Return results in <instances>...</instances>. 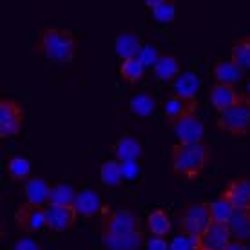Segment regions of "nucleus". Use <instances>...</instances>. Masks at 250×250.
Returning <instances> with one entry per match:
<instances>
[{
    "mask_svg": "<svg viewBox=\"0 0 250 250\" xmlns=\"http://www.w3.org/2000/svg\"><path fill=\"white\" fill-rule=\"evenodd\" d=\"M219 196L225 198L236 210H250V178L241 176L230 180Z\"/></svg>",
    "mask_w": 250,
    "mask_h": 250,
    "instance_id": "nucleus-11",
    "label": "nucleus"
},
{
    "mask_svg": "<svg viewBox=\"0 0 250 250\" xmlns=\"http://www.w3.org/2000/svg\"><path fill=\"white\" fill-rule=\"evenodd\" d=\"M13 219H15L17 229H20L27 236H31L45 227V210L44 207L33 205L29 201H25V203H20L17 207Z\"/></svg>",
    "mask_w": 250,
    "mask_h": 250,
    "instance_id": "nucleus-7",
    "label": "nucleus"
},
{
    "mask_svg": "<svg viewBox=\"0 0 250 250\" xmlns=\"http://www.w3.org/2000/svg\"><path fill=\"white\" fill-rule=\"evenodd\" d=\"M75 200H76V190L71 187V185H65V183L51 185L49 203H57V205H75Z\"/></svg>",
    "mask_w": 250,
    "mask_h": 250,
    "instance_id": "nucleus-29",
    "label": "nucleus"
},
{
    "mask_svg": "<svg viewBox=\"0 0 250 250\" xmlns=\"http://www.w3.org/2000/svg\"><path fill=\"white\" fill-rule=\"evenodd\" d=\"M198 107H200V102L198 98H185V96H180V94H170L167 102H165V120L167 124L172 125L176 124L180 118L187 116V114H196L198 113Z\"/></svg>",
    "mask_w": 250,
    "mask_h": 250,
    "instance_id": "nucleus-12",
    "label": "nucleus"
},
{
    "mask_svg": "<svg viewBox=\"0 0 250 250\" xmlns=\"http://www.w3.org/2000/svg\"><path fill=\"white\" fill-rule=\"evenodd\" d=\"M243 93H245V96H249L250 98V82L247 83V91H243Z\"/></svg>",
    "mask_w": 250,
    "mask_h": 250,
    "instance_id": "nucleus-38",
    "label": "nucleus"
},
{
    "mask_svg": "<svg viewBox=\"0 0 250 250\" xmlns=\"http://www.w3.org/2000/svg\"><path fill=\"white\" fill-rule=\"evenodd\" d=\"M200 87L201 82L198 78V75H194V73H182L172 82L174 94H180V96H185V98H198Z\"/></svg>",
    "mask_w": 250,
    "mask_h": 250,
    "instance_id": "nucleus-24",
    "label": "nucleus"
},
{
    "mask_svg": "<svg viewBox=\"0 0 250 250\" xmlns=\"http://www.w3.org/2000/svg\"><path fill=\"white\" fill-rule=\"evenodd\" d=\"M234 210H236V208H234L225 198H221V196H219L218 200L208 201V212H210V219H212L214 223L229 225V221H230Z\"/></svg>",
    "mask_w": 250,
    "mask_h": 250,
    "instance_id": "nucleus-27",
    "label": "nucleus"
},
{
    "mask_svg": "<svg viewBox=\"0 0 250 250\" xmlns=\"http://www.w3.org/2000/svg\"><path fill=\"white\" fill-rule=\"evenodd\" d=\"M147 229H149L150 236L165 238L172 230V221H170L169 212L165 208H154L147 216Z\"/></svg>",
    "mask_w": 250,
    "mask_h": 250,
    "instance_id": "nucleus-21",
    "label": "nucleus"
},
{
    "mask_svg": "<svg viewBox=\"0 0 250 250\" xmlns=\"http://www.w3.org/2000/svg\"><path fill=\"white\" fill-rule=\"evenodd\" d=\"M245 98L243 91H238V87L234 85H229V83H219L216 82L210 91H208V102L210 105L214 107V111L218 114L229 111L230 107H234L236 104Z\"/></svg>",
    "mask_w": 250,
    "mask_h": 250,
    "instance_id": "nucleus-9",
    "label": "nucleus"
},
{
    "mask_svg": "<svg viewBox=\"0 0 250 250\" xmlns=\"http://www.w3.org/2000/svg\"><path fill=\"white\" fill-rule=\"evenodd\" d=\"M13 250H42L38 247V243L31 238H20L17 243H15V249Z\"/></svg>",
    "mask_w": 250,
    "mask_h": 250,
    "instance_id": "nucleus-35",
    "label": "nucleus"
},
{
    "mask_svg": "<svg viewBox=\"0 0 250 250\" xmlns=\"http://www.w3.org/2000/svg\"><path fill=\"white\" fill-rule=\"evenodd\" d=\"M114 160H118L120 163L124 162H138L142 154H144V147L140 144V140L134 138L129 132H124L122 136L111 145Z\"/></svg>",
    "mask_w": 250,
    "mask_h": 250,
    "instance_id": "nucleus-13",
    "label": "nucleus"
},
{
    "mask_svg": "<svg viewBox=\"0 0 250 250\" xmlns=\"http://www.w3.org/2000/svg\"><path fill=\"white\" fill-rule=\"evenodd\" d=\"M150 11H152L154 20H158L160 24H170L176 19L178 6H176L174 0H160V4L154 9H150Z\"/></svg>",
    "mask_w": 250,
    "mask_h": 250,
    "instance_id": "nucleus-30",
    "label": "nucleus"
},
{
    "mask_svg": "<svg viewBox=\"0 0 250 250\" xmlns=\"http://www.w3.org/2000/svg\"><path fill=\"white\" fill-rule=\"evenodd\" d=\"M152 75L156 76L160 82H174L178 76L182 75L180 58L170 55V53H162L156 65L152 67Z\"/></svg>",
    "mask_w": 250,
    "mask_h": 250,
    "instance_id": "nucleus-18",
    "label": "nucleus"
},
{
    "mask_svg": "<svg viewBox=\"0 0 250 250\" xmlns=\"http://www.w3.org/2000/svg\"><path fill=\"white\" fill-rule=\"evenodd\" d=\"M162 57V53L158 51V47L154 44H144V47H142V51L138 53V60L144 63V67H154L158 62V58Z\"/></svg>",
    "mask_w": 250,
    "mask_h": 250,
    "instance_id": "nucleus-31",
    "label": "nucleus"
},
{
    "mask_svg": "<svg viewBox=\"0 0 250 250\" xmlns=\"http://www.w3.org/2000/svg\"><path fill=\"white\" fill-rule=\"evenodd\" d=\"M100 238L105 250H140L145 247L142 219L131 208L102 205Z\"/></svg>",
    "mask_w": 250,
    "mask_h": 250,
    "instance_id": "nucleus-1",
    "label": "nucleus"
},
{
    "mask_svg": "<svg viewBox=\"0 0 250 250\" xmlns=\"http://www.w3.org/2000/svg\"><path fill=\"white\" fill-rule=\"evenodd\" d=\"M232 241V234L229 225L223 223H210L208 229L200 238L201 250H225Z\"/></svg>",
    "mask_w": 250,
    "mask_h": 250,
    "instance_id": "nucleus-14",
    "label": "nucleus"
},
{
    "mask_svg": "<svg viewBox=\"0 0 250 250\" xmlns=\"http://www.w3.org/2000/svg\"><path fill=\"white\" fill-rule=\"evenodd\" d=\"M230 60L236 63L243 73H250V35L239 37L232 42Z\"/></svg>",
    "mask_w": 250,
    "mask_h": 250,
    "instance_id": "nucleus-22",
    "label": "nucleus"
},
{
    "mask_svg": "<svg viewBox=\"0 0 250 250\" xmlns=\"http://www.w3.org/2000/svg\"><path fill=\"white\" fill-rule=\"evenodd\" d=\"M120 165H122V174H124V180H134V178L140 174L138 162H124V163H120Z\"/></svg>",
    "mask_w": 250,
    "mask_h": 250,
    "instance_id": "nucleus-33",
    "label": "nucleus"
},
{
    "mask_svg": "<svg viewBox=\"0 0 250 250\" xmlns=\"http://www.w3.org/2000/svg\"><path fill=\"white\" fill-rule=\"evenodd\" d=\"M212 223L210 212H208V203L207 201H196L188 203L178 214V225H180V234L192 236V238H201L203 232Z\"/></svg>",
    "mask_w": 250,
    "mask_h": 250,
    "instance_id": "nucleus-4",
    "label": "nucleus"
},
{
    "mask_svg": "<svg viewBox=\"0 0 250 250\" xmlns=\"http://www.w3.org/2000/svg\"><path fill=\"white\" fill-rule=\"evenodd\" d=\"M169 250H201L200 238H192V236H185L180 234L170 241Z\"/></svg>",
    "mask_w": 250,
    "mask_h": 250,
    "instance_id": "nucleus-32",
    "label": "nucleus"
},
{
    "mask_svg": "<svg viewBox=\"0 0 250 250\" xmlns=\"http://www.w3.org/2000/svg\"><path fill=\"white\" fill-rule=\"evenodd\" d=\"M51 185L40 176H31L27 182H24V196L25 201H29L33 205L45 207L49 203Z\"/></svg>",
    "mask_w": 250,
    "mask_h": 250,
    "instance_id": "nucleus-16",
    "label": "nucleus"
},
{
    "mask_svg": "<svg viewBox=\"0 0 250 250\" xmlns=\"http://www.w3.org/2000/svg\"><path fill=\"white\" fill-rule=\"evenodd\" d=\"M218 129L230 136H245L250 132V98L245 96L243 100L230 107L229 111L218 114Z\"/></svg>",
    "mask_w": 250,
    "mask_h": 250,
    "instance_id": "nucleus-6",
    "label": "nucleus"
},
{
    "mask_svg": "<svg viewBox=\"0 0 250 250\" xmlns=\"http://www.w3.org/2000/svg\"><path fill=\"white\" fill-rule=\"evenodd\" d=\"M145 73L144 63L138 58H131V60H124L120 65V78L129 83V85H136L138 82L142 80V76Z\"/></svg>",
    "mask_w": 250,
    "mask_h": 250,
    "instance_id": "nucleus-28",
    "label": "nucleus"
},
{
    "mask_svg": "<svg viewBox=\"0 0 250 250\" xmlns=\"http://www.w3.org/2000/svg\"><path fill=\"white\" fill-rule=\"evenodd\" d=\"M145 4H147V7H150V9H154V7H156L158 4H160V0H147Z\"/></svg>",
    "mask_w": 250,
    "mask_h": 250,
    "instance_id": "nucleus-37",
    "label": "nucleus"
},
{
    "mask_svg": "<svg viewBox=\"0 0 250 250\" xmlns=\"http://www.w3.org/2000/svg\"><path fill=\"white\" fill-rule=\"evenodd\" d=\"M170 127L174 129L180 144H203L205 140V125L198 118V114H187Z\"/></svg>",
    "mask_w": 250,
    "mask_h": 250,
    "instance_id": "nucleus-10",
    "label": "nucleus"
},
{
    "mask_svg": "<svg viewBox=\"0 0 250 250\" xmlns=\"http://www.w3.org/2000/svg\"><path fill=\"white\" fill-rule=\"evenodd\" d=\"M75 207L76 210H78V216H83V218H93L96 214H100L102 210V203L98 194L89 190V188H83L80 192H76Z\"/></svg>",
    "mask_w": 250,
    "mask_h": 250,
    "instance_id": "nucleus-19",
    "label": "nucleus"
},
{
    "mask_svg": "<svg viewBox=\"0 0 250 250\" xmlns=\"http://www.w3.org/2000/svg\"><path fill=\"white\" fill-rule=\"evenodd\" d=\"M249 250H250V247H249Z\"/></svg>",
    "mask_w": 250,
    "mask_h": 250,
    "instance_id": "nucleus-39",
    "label": "nucleus"
},
{
    "mask_svg": "<svg viewBox=\"0 0 250 250\" xmlns=\"http://www.w3.org/2000/svg\"><path fill=\"white\" fill-rule=\"evenodd\" d=\"M208 144H174L170 149V170L172 174L182 176L188 182H194L201 176L210 162Z\"/></svg>",
    "mask_w": 250,
    "mask_h": 250,
    "instance_id": "nucleus-3",
    "label": "nucleus"
},
{
    "mask_svg": "<svg viewBox=\"0 0 250 250\" xmlns=\"http://www.w3.org/2000/svg\"><path fill=\"white\" fill-rule=\"evenodd\" d=\"M31 53L55 63H71L78 55V38L67 27L44 25L38 29Z\"/></svg>",
    "mask_w": 250,
    "mask_h": 250,
    "instance_id": "nucleus-2",
    "label": "nucleus"
},
{
    "mask_svg": "<svg viewBox=\"0 0 250 250\" xmlns=\"http://www.w3.org/2000/svg\"><path fill=\"white\" fill-rule=\"evenodd\" d=\"M100 180L109 188H116L122 185L124 174H122V165H120L118 160H107V162L102 163Z\"/></svg>",
    "mask_w": 250,
    "mask_h": 250,
    "instance_id": "nucleus-25",
    "label": "nucleus"
},
{
    "mask_svg": "<svg viewBox=\"0 0 250 250\" xmlns=\"http://www.w3.org/2000/svg\"><path fill=\"white\" fill-rule=\"evenodd\" d=\"M212 75L216 78V82L219 83H229V85H234L238 87V83L245 80V73L241 69L232 62V60H225V58H219L216 60L212 67Z\"/></svg>",
    "mask_w": 250,
    "mask_h": 250,
    "instance_id": "nucleus-17",
    "label": "nucleus"
},
{
    "mask_svg": "<svg viewBox=\"0 0 250 250\" xmlns=\"http://www.w3.org/2000/svg\"><path fill=\"white\" fill-rule=\"evenodd\" d=\"M6 172L7 178L11 182L19 183V182H27L31 178V162L25 156H11L7 160L6 165Z\"/></svg>",
    "mask_w": 250,
    "mask_h": 250,
    "instance_id": "nucleus-23",
    "label": "nucleus"
},
{
    "mask_svg": "<svg viewBox=\"0 0 250 250\" xmlns=\"http://www.w3.org/2000/svg\"><path fill=\"white\" fill-rule=\"evenodd\" d=\"M232 239L234 241H250V210H234L230 221H229Z\"/></svg>",
    "mask_w": 250,
    "mask_h": 250,
    "instance_id": "nucleus-20",
    "label": "nucleus"
},
{
    "mask_svg": "<svg viewBox=\"0 0 250 250\" xmlns=\"http://www.w3.org/2000/svg\"><path fill=\"white\" fill-rule=\"evenodd\" d=\"M156 98L149 93H138L134 94L129 102V109H131L132 114L136 116H142V118H147L150 114L156 111Z\"/></svg>",
    "mask_w": 250,
    "mask_h": 250,
    "instance_id": "nucleus-26",
    "label": "nucleus"
},
{
    "mask_svg": "<svg viewBox=\"0 0 250 250\" xmlns=\"http://www.w3.org/2000/svg\"><path fill=\"white\" fill-rule=\"evenodd\" d=\"M225 250H249V247H247V243H243V241H234V239H232L230 245H229Z\"/></svg>",
    "mask_w": 250,
    "mask_h": 250,
    "instance_id": "nucleus-36",
    "label": "nucleus"
},
{
    "mask_svg": "<svg viewBox=\"0 0 250 250\" xmlns=\"http://www.w3.org/2000/svg\"><path fill=\"white\" fill-rule=\"evenodd\" d=\"M25 124V111L24 105L17 98L11 96H2L0 98V138L9 140V138L19 136Z\"/></svg>",
    "mask_w": 250,
    "mask_h": 250,
    "instance_id": "nucleus-5",
    "label": "nucleus"
},
{
    "mask_svg": "<svg viewBox=\"0 0 250 250\" xmlns=\"http://www.w3.org/2000/svg\"><path fill=\"white\" fill-rule=\"evenodd\" d=\"M45 210V227L53 232H67L73 229L78 219V210L75 205H57L47 203Z\"/></svg>",
    "mask_w": 250,
    "mask_h": 250,
    "instance_id": "nucleus-8",
    "label": "nucleus"
},
{
    "mask_svg": "<svg viewBox=\"0 0 250 250\" xmlns=\"http://www.w3.org/2000/svg\"><path fill=\"white\" fill-rule=\"evenodd\" d=\"M170 245L165 241V238H156L152 236L149 241H145V250H169Z\"/></svg>",
    "mask_w": 250,
    "mask_h": 250,
    "instance_id": "nucleus-34",
    "label": "nucleus"
},
{
    "mask_svg": "<svg viewBox=\"0 0 250 250\" xmlns=\"http://www.w3.org/2000/svg\"><path fill=\"white\" fill-rule=\"evenodd\" d=\"M114 47H116L118 58H122L124 62V60L136 58L144 44H142V37L138 31H122L114 40Z\"/></svg>",
    "mask_w": 250,
    "mask_h": 250,
    "instance_id": "nucleus-15",
    "label": "nucleus"
}]
</instances>
